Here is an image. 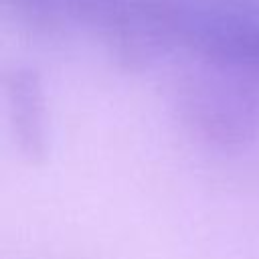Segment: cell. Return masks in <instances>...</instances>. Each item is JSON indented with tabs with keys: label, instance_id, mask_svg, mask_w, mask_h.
I'll list each match as a JSON object with an SVG mask.
<instances>
[{
	"label": "cell",
	"instance_id": "6da1fadb",
	"mask_svg": "<svg viewBox=\"0 0 259 259\" xmlns=\"http://www.w3.org/2000/svg\"><path fill=\"white\" fill-rule=\"evenodd\" d=\"M176 107L200 140L221 148L243 146L259 134V77L200 59L180 79Z\"/></svg>",
	"mask_w": 259,
	"mask_h": 259
},
{
	"label": "cell",
	"instance_id": "7a4b0ae2",
	"mask_svg": "<svg viewBox=\"0 0 259 259\" xmlns=\"http://www.w3.org/2000/svg\"><path fill=\"white\" fill-rule=\"evenodd\" d=\"M170 45L259 77V0H156Z\"/></svg>",
	"mask_w": 259,
	"mask_h": 259
},
{
	"label": "cell",
	"instance_id": "3957f363",
	"mask_svg": "<svg viewBox=\"0 0 259 259\" xmlns=\"http://www.w3.org/2000/svg\"><path fill=\"white\" fill-rule=\"evenodd\" d=\"M4 89L14 144L34 162L47 152L45 99L38 77L28 69H14L6 75Z\"/></svg>",
	"mask_w": 259,
	"mask_h": 259
}]
</instances>
